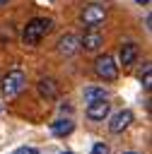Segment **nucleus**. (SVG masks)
<instances>
[{"mask_svg": "<svg viewBox=\"0 0 152 154\" xmlns=\"http://www.w3.org/2000/svg\"><path fill=\"white\" fill-rule=\"evenodd\" d=\"M51 29H53V22H51L48 17H34L31 22H27V26H24V31H22V41H24L27 46H36Z\"/></svg>", "mask_w": 152, "mask_h": 154, "instance_id": "obj_1", "label": "nucleus"}, {"mask_svg": "<svg viewBox=\"0 0 152 154\" xmlns=\"http://www.w3.org/2000/svg\"><path fill=\"white\" fill-rule=\"evenodd\" d=\"M27 87V75L22 70H10L2 79H0V91L5 99H14L19 96V91Z\"/></svg>", "mask_w": 152, "mask_h": 154, "instance_id": "obj_2", "label": "nucleus"}, {"mask_svg": "<svg viewBox=\"0 0 152 154\" xmlns=\"http://www.w3.org/2000/svg\"><path fill=\"white\" fill-rule=\"evenodd\" d=\"M94 72H97V77L113 82V79L118 77V63H116L111 55L104 53V55H99V58L94 60Z\"/></svg>", "mask_w": 152, "mask_h": 154, "instance_id": "obj_3", "label": "nucleus"}, {"mask_svg": "<svg viewBox=\"0 0 152 154\" xmlns=\"http://www.w3.org/2000/svg\"><path fill=\"white\" fill-rule=\"evenodd\" d=\"M80 19H82V24H87L89 29H97V24H101V22L106 19V7H101V5H87V7L82 10Z\"/></svg>", "mask_w": 152, "mask_h": 154, "instance_id": "obj_4", "label": "nucleus"}, {"mask_svg": "<svg viewBox=\"0 0 152 154\" xmlns=\"http://www.w3.org/2000/svg\"><path fill=\"white\" fill-rule=\"evenodd\" d=\"M101 46H104V34H101L99 29H87L84 36L80 38V48H84V51H89V53L99 51Z\"/></svg>", "mask_w": 152, "mask_h": 154, "instance_id": "obj_5", "label": "nucleus"}, {"mask_svg": "<svg viewBox=\"0 0 152 154\" xmlns=\"http://www.w3.org/2000/svg\"><path fill=\"white\" fill-rule=\"evenodd\" d=\"M133 123V111H128V108H123V111H118V113H113V118L109 120V130L111 132H123L128 125Z\"/></svg>", "mask_w": 152, "mask_h": 154, "instance_id": "obj_6", "label": "nucleus"}, {"mask_svg": "<svg viewBox=\"0 0 152 154\" xmlns=\"http://www.w3.org/2000/svg\"><path fill=\"white\" fill-rule=\"evenodd\" d=\"M80 51V38L75 34H63L58 38V53L60 55H75Z\"/></svg>", "mask_w": 152, "mask_h": 154, "instance_id": "obj_7", "label": "nucleus"}, {"mask_svg": "<svg viewBox=\"0 0 152 154\" xmlns=\"http://www.w3.org/2000/svg\"><path fill=\"white\" fill-rule=\"evenodd\" d=\"M138 55H140V48H138V43H133V41H128V43H123L121 46V51H118V60H121V65H133L135 60H138Z\"/></svg>", "mask_w": 152, "mask_h": 154, "instance_id": "obj_8", "label": "nucleus"}, {"mask_svg": "<svg viewBox=\"0 0 152 154\" xmlns=\"http://www.w3.org/2000/svg\"><path fill=\"white\" fill-rule=\"evenodd\" d=\"M109 111H111V103L109 101H99V103L87 106V118L89 120H106L109 118Z\"/></svg>", "mask_w": 152, "mask_h": 154, "instance_id": "obj_9", "label": "nucleus"}, {"mask_svg": "<svg viewBox=\"0 0 152 154\" xmlns=\"http://www.w3.org/2000/svg\"><path fill=\"white\" fill-rule=\"evenodd\" d=\"M84 101H87V106L99 103V101H109V91L104 87H87L84 89Z\"/></svg>", "mask_w": 152, "mask_h": 154, "instance_id": "obj_10", "label": "nucleus"}, {"mask_svg": "<svg viewBox=\"0 0 152 154\" xmlns=\"http://www.w3.org/2000/svg\"><path fill=\"white\" fill-rule=\"evenodd\" d=\"M39 94L43 96V99H55L58 96V84H55V79H51V77H43V79H39Z\"/></svg>", "mask_w": 152, "mask_h": 154, "instance_id": "obj_11", "label": "nucleus"}, {"mask_svg": "<svg viewBox=\"0 0 152 154\" xmlns=\"http://www.w3.org/2000/svg\"><path fill=\"white\" fill-rule=\"evenodd\" d=\"M51 130H53V135L65 137V135H70V132L75 130V123H72L70 118H58V120L51 123Z\"/></svg>", "mask_w": 152, "mask_h": 154, "instance_id": "obj_12", "label": "nucleus"}, {"mask_svg": "<svg viewBox=\"0 0 152 154\" xmlns=\"http://www.w3.org/2000/svg\"><path fill=\"white\" fill-rule=\"evenodd\" d=\"M150 70H152V67H150V63H147V65H145V72L140 75V79H142V87H145V89H150V84H152V72H150Z\"/></svg>", "mask_w": 152, "mask_h": 154, "instance_id": "obj_13", "label": "nucleus"}, {"mask_svg": "<svg viewBox=\"0 0 152 154\" xmlns=\"http://www.w3.org/2000/svg\"><path fill=\"white\" fill-rule=\"evenodd\" d=\"M92 154H109V144H104V142H97V144L92 147Z\"/></svg>", "mask_w": 152, "mask_h": 154, "instance_id": "obj_14", "label": "nucleus"}, {"mask_svg": "<svg viewBox=\"0 0 152 154\" xmlns=\"http://www.w3.org/2000/svg\"><path fill=\"white\" fill-rule=\"evenodd\" d=\"M12 154H39V149H36V147H19V149H14Z\"/></svg>", "mask_w": 152, "mask_h": 154, "instance_id": "obj_15", "label": "nucleus"}, {"mask_svg": "<svg viewBox=\"0 0 152 154\" xmlns=\"http://www.w3.org/2000/svg\"><path fill=\"white\" fill-rule=\"evenodd\" d=\"M138 5H150V0H135Z\"/></svg>", "mask_w": 152, "mask_h": 154, "instance_id": "obj_16", "label": "nucleus"}, {"mask_svg": "<svg viewBox=\"0 0 152 154\" xmlns=\"http://www.w3.org/2000/svg\"><path fill=\"white\" fill-rule=\"evenodd\" d=\"M125 154H138V152H125Z\"/></svg>", "mask_w": 152, "mask_h": 154, "instance_id": "obj_17", "label": "nucleus"}, {"mask_svg": "<svg viewBox=\"0 0 152 154\" xmlns=\"http://www.w3.org/2000/svg\"><path fill=\"white\" fill-rule=\"evenodd\" d=\"M5 2H7V0H0V5H5Z\"/></svg>", "mask_w": 152, "mask_h": 154, "instance_id": "obj_18", "label": "nucleus"}, {"mask_svg": "<svg viewBox=\"0 0 152 154\" xmlns=\"http://www.w3.org/2000/svg\"><path fill=\"white\" fill-rule=\"evenodd\" d=\"M63 154H72V152H63Z\"/></svg>", "mask_w": 152, "mask_h": 154, "instance_id": "obj_19", "label": "nucleus"}]
</instances>
